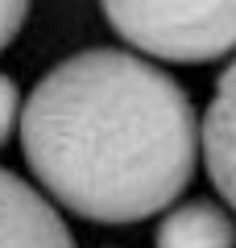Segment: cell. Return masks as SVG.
I'll use <instances>...</instances> for the list:
<instances>
[{"instance_id":"6da1fadb","label":"cell","mask_w":236,"mask_h":248,"mask_svg":"<svg viewBox=\"0 0 236 248\" xmlns=\"http://www.w3.org/2000/svg\"><path fill=\"white\" fill-rule=\"evenodd\" d=\"M21 153L50 203L87 223H141L174 207L199 166L186 87L133 50H79L21 104Z\"/></svg>"},{"instance_id":"7a4b0ae2","label":"cell","mask_w":236,"mask_h":248,"mask_svg":"<svg viewBox=\"0 0 236 248\" xmlns=\"http://www.w3.org/2000/svg\"><path fill=\"white\" fill-rule=\"evenodd\" d=\"M104 21L149 62L199 66L236 54V4H104Z\"/></svg>"},{"instance_id":"3957f363","label":"cell","mask_w":236,"mask_h":248,"mask_svg":"<svg viewBox=\"0 0 236 248\" xmlns=\"http://www.w3.org/2000/svg\"><path fill=\"white\" fill-rule=\"evenodd\" d=\"M0 248H75L58 207L0 166Z\"/></svg>"},{"instance_id":"277c9868","label":"cell","mask_w":236,"mask_h":248,"mask_svg":"<svg viewBox=\"0 0 236 248\" xmlns=\"http://www.w3.org/2000/svg\"><path fill=\"white\" fill-rule=\"evenodd\" d=\"M199 157L207 161L211 186L236 211V54L216 79L211 104L199 120Z\"/></svg>"},{"instance_id":"5b68a950","label":"cell","mask_w":236,"mask_h":248,"mask_svg":"<svg viewBox=\"0 0 236 248\" xmlns=\"http://www.w3.org/2000/svg\"><path fill=\"white\" fill-rule=\"evenodd\" d=\"M153 248H236V215L211 199H186L162 211Z\"/></svg>"},{"instance_id":"8992f818","label":"cell","mask_w":236,"mask_h":248,"mask_svg":"<svg viewBox=\"0 0 236 248\" xmlns=\"http://www.w3.org/2000/svg\"><path fill=\"white\" fill-rule=\"evenodd\" d=\"M17 124H21V91H17V83L9 75L0 71V149L13 141Z\"/></svg>"},{"instance_id":"52a82bcc","label":"cell","mask_w":236,"mask_h":248,"mask_svg":"<svg viewBox=\"0 0 236 248\" xmlns=\"http://www.w3.org/2000/svg\"><path fill=\"white\" fill-rule=\"evenodd\" d=\"M25 17H29V4H0V50H9L17 42Z\"/></svg>"}]
</instances>
